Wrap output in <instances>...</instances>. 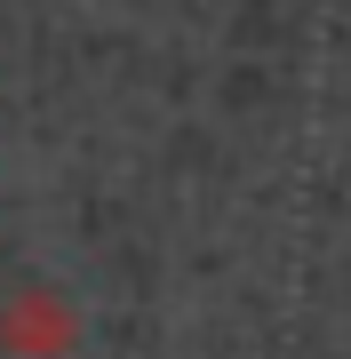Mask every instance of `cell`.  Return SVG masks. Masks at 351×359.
Here are the masks:
<instances>
[{
  "label": "cell",
  "instance_id": "6da1fadb",
  "mask_svg": "<svg viewBox=\"0 0 351 359\" xmlns=\"http://www.w3.org/2000/svg\"><path fill=\"white\" fill-rule=\"evenodd\" d=\"M72 335H80V320L56 295H16V304L0 311V344L16 359H56V351H72Z\"/></svg>",
  "mask_w": 351,
  "mask_h": 359
}]
</instances>
